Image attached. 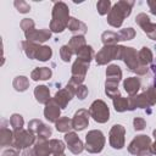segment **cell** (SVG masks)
<instances>
[{
  "instance_id": "cell-1",
  "label": "cell",
  "mask_w": 156,
  "mask_h": 156,
  "mask_svg": "<svg viewBox=\"0 0 156 156\" xmlns=\"http://www.w3.org/2000/svg\"><path fill=\"white\" fill-rule=\"evenodd\" d=\"M134 6V1L132 0H119L117 1L107 13V23L115 28H119L123 21L129 17L132 9Z\"/></svg>"
},
{
  "instance_id": "cell-2",
  "label": "cell",
  "mask_w": 156,
  "mask_h": 156,
  "mask_svg": "<svg viewBox=\"0 0 156 156\" xmlns=\"http://www.w3.org/2000/svg\"><path fill=\"white\" fill-rule=\"evenodd\" d=\"M69 9L63 1H57L52 7V18L50 22V30L54 33H62L69 21Z\"/></svg>"
},
{
  "instance_id": "cell-3",
  "label": "cell",
  "mask_w": 156,
  "mask_h": 156,
  "mask_svg": "<svg viewBox=\"0 0 156 156\" xmlns=\"http://www.w3.org/2000/svg\"><path fill=\"white\" fill-rule=\"evenodd\" d=\"M119 60H122L127 68L130 72L136 73L138 76H144L147 73V66H141L139 62V57H138V51L136 49L132 48V46H124L121 45V55H119Z\"/></svg>"
},
{
  "instance_id": "cell-4",
  "label": "cell",
  "mask_w": 156,
  "mask_h": 156,
  "mask_svg": "<svg viewBox=\"0 0 156 156\" xmlns=\"http://www.w3.org/2000/svg\"><path fill=\"white\" fill-rule=\"evenodd\" d=\"M122 80V71L117 65H108L106 68V82H105V94L112 100L119 96L118 84Z\"/></svg>"
},
{
  "instance_id": "cell-5",
  "label": "cell",
  "mask_w": 156,
  "mask_h": 156,
  "mask_svg": "<svg viewBox=\"0 0 156 156\" xmlns=\"http://www.w3.org/2000/svg\"><path fill=\"white\" fill-rule=\"evenodd\" d=\"M156 105V87L151 85L141 94L129 96V111L135 108H147Z\"/></svg>"
},
{
  "instance_id": "cell-6",
  "label": "cell",
  "mask_w": 156,
  "mask_h": 156,
  "mask_svg": "<svg viewBox=\"0 0 156 156\" xmlns=\"http://www.w3.org/2000/svg\"><path fill=\"white\" fill-rule=\"evenodd\" d=\"M151 139L145 134L136 135L128 145V152L135 156H152Z\"/></svg>"
},
{
  "instance_id": "cell-7",
  "label": "cell",
  "mask_w": 156,
  "mask_h": 156,
  "mask_svg": "<svg viewBox=\"0 0 156 156\" xmlns=\"http://www.w3.org/2000/svg\"><path fill=\"white\" fill-rule=\"evenodd\" d=\"M105 143H106V139L104 133L99 129H93V130H89L85 135L84 149L90 154H99L104 150Z\"/></svg>"
},
{
  "instance_id": "cell-8",
  "label": "cell",
  "mask_w": 156,
  "mask_h": 156,
  "mask_svg": "<svg viewBox=\"0 0 156 156\" xmlns=\"http://www.w3.org/2000/svg\"><path fill=\"white\" fill-rule=\"evenodd\" d=\"M121 45H104L100 51L95 55V61L99 66L107 65L112 60H119Z\"/></svg>"
},
{
  "instance_id": "cell-9",
  "label": "cell",
  "mask_w": 156,
  "mask_h": 156,
  "mask_svg": "<svg viewBox=\"0 0 156 156\" xmlns=\"http://www.w3.org/2000/svg\"><path fill=\"white\" fill-rule=\"evenodd\" d=\"M90 117L98 123H106L110 119V108L104 100H95L89 107Z\"/></svg>"
},
{
  "instance_id": "cell-10",
  "label": "cell",
  "mask_w": 156,
  "mask_h": 156,
  "mask_svg": "<svg viewBox=\"0 0 156 156\" xmlns=\"http://www.w3.org/2000/svg\"><path fill=\"white\" fill-rule=\"evenodd\" d=\"M89 65H90V63L77 58V60L73 62V65H72V68H71L72 77H71V79H69V82H68L67 84L74 87L76 89H77L78 85L83 84V82H84V79H85V74H87L88 68H89Z\"/></svg>"
},
{
  "instance_id": "cell-11",
  "label": "cell",
  "mask_w": 156,
  "mask_h": 156,
  "mask_svg": "<svg viewBox=\"0 0 156 156\" xmlns=\"http://www.w3.org/2000/svg\"><path fill=\"white\" fill-rule=\"evenodd\" d=\"M37 135L28 129H20L13 132V147L17 150L28 149L37 141Z\"/></svg>"
},
{
  "instance_id": "cell-12",
  "label": "cell",
  "mask_w": 156,
  "mask_h": 156,
  "mask_svg": "<svg viewBox=\"0 0 156 156\" xmlns=\"http://www.w3.org/2000/svg\"><path fill=\"white\" fill-rule=\"evenodd\" d=\"M124 136H126V128L122 124H113L110 129V133H108L110 145L116 150L123 149L124 143H126Z\"/></svg>"
},
{
  "instance_id": "cell-13",
  "label": "cell",
  "mask_w": 156,
  "mask_h": 156,
  "mask_svg": "<svg viewBox=\"0 0 156 156\" xmlns=\"http://www.w3.org/2000/svg\"><path fill=\"white\" fill-rule=\"evenodd\" d=\"M135 23L143 29V32L151 39L156 41V23L150 21V17L146 13H139L135 17Z\"/></svg>"
},
{
  "instance_id": "cell-14",
  "label": "cell",
  "mask_w": 156,
  "mask_h": 156,
  "mask_svg": "<svg viewBox=\"0 0 156 156\" xmlns=\"http://www.w3.org/2000/svg\"><path fill=\"white\" fill-rule=\"evenodd\" d=\"M74 95H76V88L72 87V85H69V84H67L66 88L58 90V91L55 94V96L52 98V100L60 106L61 110H63V108L67 107L68 102L72 100V98H73Z\"/></svg>"
},
{
  "instance_id": "cell-15",
  "label": "cell",
  "mask_w": 156,
  "mask_h": 156,
  "mask_svg": "<svg viewBox=\"0 0 156 156\" xmlns=\"http://www.w3.org/2000/svg\"><path fill=\"white\" fill-rule=\"evenodd\" d=\"M28 130L34 133L38 138H43V139H48L52 134V129L48 124L43 123L40 119H37V118L30 119L28 122Z\"/></svg>"
},
{
  "instance_id": "cell-16",
  "label": "cell",
  "mask_w": 156,
  "mask_h": 156,
  "mask_svg": "<svg viewBox=\"0 0 156 156\" xmlns=\"http://www.w3.org/2000/svg\"><path fill=\"white\" fill-rule=\"evenodd\" d=\"M89 118H90L89 110L79 108L78 111H76L73 117H72V127H73V129L78 130V132L84 130L89 124Z\"/></svg>"
},
{
  "instance_id": "cell-17",
  "label": "cell",
  "mask_w": 156,
  "mask_h": 156,
  "mask_svg": "<svg viewBox=\"0 0 156 156\" xmlns=\"http://www.w3.org/2000/svg\"><path fill=\"white\" fill-rule=\"evenodd\" d=\"M51 30L50 29H46V28H43V29H32V30H28L24 33V37H26V40L28 41H32V43H37V44H41V43H45L46 40H49L51 38Z\"/></svg>"
},
{
  "instance_id": "cell-18",
  "label": "cell",
  "mask_w": 156,
  "mask_h": 156,
  "mask_svg": "<svg viewBox=\"0 0 156 156\" xmlns=\"http://www.w3.org/2000/svg\"><path fill=\"white\" fill-rule=\"evenodd\" d=\"M65 141H66V145H67L68 150L74 155H78L84 150V144L79 139V136L76 132L66 133L65 134Z\"/></svg>"
},
{
  "instance_id": "cell-19",
  "label": "cell",
  "mask_w": 156,
  "mask_h": 156,
  "mask_svg": "<svg viewBox=\"0 0 156 156\" xmlns=\"http://www.w3.org/2000/svg\"><path fill=\"white\" fill-rule=\"evenodd\" d=\"M60 115H61V108H60V106L52 100V98H51V100L45 105V107H44V117L49 121V122H51V123H56V121L60 118Z\"/></svg>"
},
{
  "instance_id": "cell-20",
  "label": "cell",
  "mask_w": 156,
  "mask_h": 156,
  "mask_svg": "<svg viewBox=\"0 0 156 156\" xmlns=\"http://www.w3.org/2000/svg\"><path fill=\"white\" fill-rule=\"evenodd\" d=\"M32 149H33L34 156H50V155H52L51 147H50V144H49L48 139L38 138Z\"/></svg>"
},
{
  "instance_id": "cell-21",
  "label": "cell",
  "mask_w": 156,
  "mask_h": 156,
  "mask_svg": "<svg viewBox=\"0 0 156 156\" xmlns=\"http://www.w3.org/2000/svg\"><path fill=\"white\" fill-rule=\"evenodd\" d=\"M141 87V82L136 77H128L123 80V88L129 96H135Z\"/></svg>"
},
{
  "instance_id": "cell-22",
  "label": "cell",
  "mask_w": 156,
  "mask_h": 156,
  "mask_svg": "<svg viewBox=\"0 0 156 156\" xmlns=\"http://www.w3.org/2000/svg\"><path fill=\"white\" fill-rule=\"evenodd\" d=\"M67 28L69 29L71 33H73V35H84L88 30V27L84 22L77 20L76 17H71L68 21V26Z\"/></svg>"
},
{
  "instance_id": "cell-23",
  "label": "cell",
  "mask_w": 156,
  "mask_h": 156,
  "mask_svg": "<svg viewBox=\"0 0 156 156\" xmlns=\"http://www.w3.org/2000/svg\"><path fill=\"white\" fill-rule=\"evenodd\" d=\"M34 96H35V100L39 102V104H44L46 105L51 98H50V90L46 85H38L34 88Z\"/></svg>"
},
{
  "instance_id": "cell-24",
  "label": "cell",
  "mask_w": 156,
  "mask_h": 156,
  "mask_svg": "<svg viewBox=\"0 0 156 156\" xmlns=\"http://www.w3.org/2000/svg\"><path fill=\"white\" fill-rule=\"evenodd\" d=\"M52 76V71L49 67H37L32 71L30 78L35 82L38 80H48Z\"/></svg>"
},
{
  "instance_id": "cell-25",
  "label": "cell",
  "mask_w": 156,
  "mask_h": 156,
  "mask_svg": "<svg viewBox=\"0 0 156 156\" xmlns=\"http://www.w3.org/2000/svg\"><path fill=\"white\" fill-rule=\"evenodd\" d=\"M67 45L71 48V50L73 51V54L77 55V54L87 45V41H85L84 35H73V37L69 39V41H68Z\"/></svg>"
},
{
  "instance_id": "cell-26",
  "label": "cell",
  "mask_w": 156,
  "mask_h": 156,
  "mask_svg": "<svg viewBox=\"0 0 156 156\" xmlns=\"http://www.w3.org/2000/svg\"><path fill=\"white\" fill-rule=\"evenodd\" d=\"M0 145L13 146V132L5 126H2L0 129Z\"/></svg>"
},
{
  "instance_id": "cell-27",
  "label": "cell",
  "mask_w": 156,
  "mask_h": 156,
  "mask_svg": "<svg viewBox=\"0 0 156 156\" xmlns=\"http://www.w3.org/2000/svg\"><path fill=\"white\" fill-rule=\"evenodd\" d=\"M138 57H139V62L141 66H147L152 62L154 60V55L152 51L147 48V46H143L139 51H138Z\"/></svg>"
},
{
  "instance_id": "cell-28",
  "label": "cell",
  "mask_w": 156,
  "mask_h": 156,
  "mask_svg": "<svg viewBox=\"0 0 156 156\" xmlns=\"http://www.w3.org/2000/svg\"><path fill=\"white\" fill-rule=\"evenodd\" d=\"M21 45H22V50H23V52L26 54V56H27L28 58L34 60L35 52H37L38 48L40 46V44L32 43V41H28V40H23V41L21 43Z\"/></svg>"
},
{
  "instance_id": "cell-29",
  "label": "cell",
  "mask_w": 156,
  "mask_h": 156,
  "mask_svg": "<svg viewBox=\"0 0 156 156\" xmlns=\"http://www.w3.org/2000/svg\"><path fill=\"white\" fill-rule=\"evenodd\" d=\"M55 128L57 132H61V133H68L71 132V129H73L72 127V119L68 118V117H60L56 123H55Z\"/></svg>"
},
{
  "instance_id": "cell-30",
  "label": "cell",
  "mask_w": 156,
  "mask_h": 156,
  "mask_svg": "<svg viewBox=\"0 0 156 156\" xmlns=\"http://www.w3.org/2000/svg\"><path fill=\"white\" fill-rule=\"evenodd\" d=\"M51 56H52V50H51V48L48 46V45H40V46L38 48L37 52H35L34 60H39V61L45 62V61L50 60Z\"/></svg>"
},
{
  "instance_id": "cell-31",
  "label": "cell",
  "mask_w": 156,
  "mask_h": 156,
  "mask_svg": "<svg viewBox=\"0 0 156 156\" xmlns=\"http://www.w3.org/2000/svg\"><path fill=\"white\" fill-rule=\"evenodd\" d=\"M12 87L16 91H26L29 88V79L26 76H17L12 82Z\"/></svg>"
},
{
  "instance_id": "cell-32",
  "label": "cell",
  "mask_w": 156,
  "mask_h": 156,
  "mask_svg": "<svg viewBox=\"0 0 156 156\" xmlns=\"http://www.w3.org/2000/svg\"><path fill=\"white\" fill-rule=\"evenodd\" d=\"M113 102V107L117 112H124V111H129V98H124L122 95L115 98L112 100Z\"/></svg>"
},
{
  "instance_id": "cell-33",
  "label": "cell",
  "mask_w": 156,
  "mask_h": 156,
  "mask_svg": "<svg viewBox=\"0 0 156 156\" xmlns=\"http://www.w3.org/2000/svg\"><path fill=\"white\" fill-rule=\"evenodd\" d=\"M95 57V54H94V49L91 45H85L78 54H77V58L82 60V61H85L88 63H90V61Z\"/></svg>"
},
{
  "instance_id": "cell-34",
  "label": "cell",
  "mask_w": 156,
  "mask_h": 156,
  "mask_svg": "<svg viewBox=\"0 0 156 156\" xmlns=\"http://www.w3.org/2000/svg\"><path fill=\"white\" fill-rule=\"evenodd\" d=\"M101 40L104 43V45H117L118 40V35L116 32H111V30H106L101 34Z\"/></svg>"
},
{
  "instance_id": "cell-35",
  "label": "cell",
  "mask_w": 156,
  "mask_h": 156,
  "mask_svg": "<svg viewBox=\"0 0 156 156\" xmlns=\"http://www.w3.org/2000/svg\"><path fill=\"white\" fill-rule=\"evenodd\" d=\"M117 35H118V40H119V41L132 40V39L135 37V30H134V28H132V27L123 28V29H121V30L117 32Z\"/></svg>"
},
{
  "instance_id": "cell-36",
  "label": "cell",
  "mask_w": 156,
  "mask_h": 156,
  "mask_svg": "<svg viewBox=\"0 0 156 156\" xmlns=\"http://www.w3.org/2000/svg\"><path fill=\"white\" fill-rule=\"evenodd\" d=\"M10 124H11L13 132L15 130H20V129H23L24 119H23V117L20 113H13L10 117Z\"/></svg>"
},
{
  "instance_id": "cell-37",
  "label": "cell",
  "mask_w": 156,
  "mask_h": 156,
  "mask_svg": "<svg viewBox=\"0 0 156 156\" xmlns=\"http://www.w3.org/2000/svg\"><path fill=\"white\" fill-rule=\"evenodd\" d=\"M49 144H50L52 155L54 154H63V151L66 149L65 143L62 140H60V139H50L49 140Z\"/></svg>"
},
{
  "instance_id": "cell-38",
  "label": "cell",
  "mask_w": 156,
  "mask_h": 156,
  "mask_svg": "<svg viewBox=\"0 0 156 156\" xmlns=\"http://www.w3.org/2000/svg\"><path fill=\"white\" fill-rule=\"evenodd\" d=\"M96 9L101 16L107 15L111 10V1L110 0H100L96 2Z\"/></svg>"
},
{
  "instance_id": "cell-39",
  "label": "cell",
  "mask_w": 156,
  "mask_h": 156,
  "mask_svg": "<svg viewBox=\"0 0 156 156\" xmlns=\"http://www.w3.org/2000/svg\"><path fill=\"white\" fill-rule=\"evenodd\" d=\"M73 55L74 54H73V51L71 50V48L68 45H62L60 48V56H61L63 62H69Z\"/></svg>"
},
{
  "instance_id": "cell-40",
  "label": "cell",
  "mask_w": 156,
  "mask_h": 156,
  "mask_svg": "<svg viewBox=\"0 0 156 156\" xmlns=\"http://www.w3.org/2000/svg\"><path fill=\"white\" fill-rule=\"evenodd\" d=\"M13 5L20 13H27L30 11V5L24 0H15Z\"/></svg>"
},
{
  "instance_id": "cell-41",
  "label": "cell",
  "mask_w": 156,
  "mask_h": 156,
  "mask_svg": "<svg viewBox=\"0 0 156 156\" xmlns=\"http://www.w3.org/2000/svg\"><path fill=\"white\" fill-rule=\"evenodd\" d=\"M20 26H21V29H22V30L26 33V32H28V30L34 29L35 23H34V21H33L32 18H23V20L21 21Z\"/></svg>"
},
{
  "instance_id": "cell-42",
  "label": "cell",
  "mask_w": 156,
  "mask_h": 156,
  "mask_svg": "<svg viewBox=\"0 0 156 156\" xmlns=\"http://www.w3.org/2000/svg\"><path fill=\"white\" fill-rule=\"evenodd\" d=\"M88 93H89L88 87H87V85H84V84L78 85V87H77V89H76V96H77L79 100H84V99L88 96Z\"/></svg>"
},
{
  "instance_id": "cell-43",
  "label": "cell",
  "mask_w": 156,
  "mask_h": 156,
  "mask_svg": "<svg viewBox=\"0 0 156 156\" xmlns=\"http://www.w3.org/2000/svg\"><path fill=\"white\" fill-rule=\"evenodd\" d=\"M133 127H134V130H136V132L143 130V129H145V127H146V122H145V119L141 118V117H135V118L133 119Z\"/></svg>"
},
{
  "instance_id": "cell-44",
  "label": "cell",
  "mask_w": 156,
  "mask_h": 156,
  "mask_svg": "<svg viewBox=\"0 0 156 156\" xmlns=\"http://www.w3.org/2000/svg\"><path fill=\"white\" fill-rule=\"evenodd\" d=\"M1 156H20V150H17L16 147H9L2 151Z\"/></svg>"
},
{
  "instance_id": "cell-45",
  "label": "cell",
  "mask_w": 156,
  "mask_h": 156,
  "mask_svg": "<svg viewBox=\"0 0 156 156\" xmlns=\"http://www.w3.org/2000/svg\"><path fill=\"white\" fill-rule=\"evenodd\" d=\"M147 6L150 9V12L156 16V0H147Z\"/></svg>"
},
{
  "instance_id": "cell-46",
  "label": "cell",
  "mask_w": 156,
  "mask_h": 156,
  "mask_svg": "<svg viewBox=\"0 0 156 156\" xmlns=\"http://www.w3.org/2000/svg\"><path fill=\"white\" fill-rule=\"evenodd\" d=\"M152 135H154V138H155V141L151 144V151H152L154 155H156V129L152 130Z\"/></svg>"
},
{
  "instance_id": "cell-47",
  "label": "cell",
  "mask_w": 156,
  "mask_h": 156,
  "mask_svg": "<svg viewBox=\"0 0 156 156\" xmlns=\"http://www.w3.org/2000/svg\"><path fill=\"white\" fill-rule=\"evenodd\" d=\"M21 156H34V154H33V149H30V147L24 149V151L22 152Z\"/></svg>"
},
{
  "instance_id": "cell-48",
  "label": "cell",
  "mask_w": 156,
  "mask_h": 156,
  "mask_svg": "<svg viewBox=\"0 0 156 156\" xmlns=\"http://www.w3.org/2000/svg\"><path fill=\"white\" fill-rule=\"evenodd\" d=\"M151 71L154 73V87H156V63L151 65Z\"/></svg>"
},
{
  "instance_id": "cell-49",
  "label": "cell",
  "mask_w": 156,
  "mask_h": 156,
  "mask_svg": "<svg viewBox=\"0 0 156 156\" xmlns=\"http://www.w3.org/2000/svg\"><path fill=\"white\" fill-rule=\"evenodd\" d=\"M52 156H66L65 154H54Z\"/></svg>"
}]
</instances>
